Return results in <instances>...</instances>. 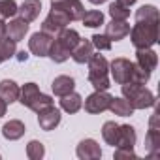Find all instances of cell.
<instances>
[{
    "instance_id": "cell-1",
    "label": "cell",
    "mask_w": 160,
    "mask_h": 160,
    "mask_svg": "<svg viewBox=\"0 0 160 160\" xmlns=\"http://www.w3.org/2000/svg\"><path fill=\"white\" fill-rule=\"evenodd\" d=\"M158 8L145 4L136 12V25L130 28V40L136 49H149L158 42Z\"/></svg>"
},
{
    "instance_id": "cell-2",
    "label": "cell",
    "mask_w": 160,
    "mask_h": 160,
    "mask_svg": "<svg viewBox=\"0 0 160 160\" xmlns=\"http://www.w3.org/2000/svg\"><path fill=\"white\" fill-rule=\"evenodd\" d=\"M109 72L115 79V83L119 85H124L128 81H134V83H141L145 85L149 79H151V73L143 72L141 68L136 66V62L124 58V57H117L109 62Z\"/></svg>"
},
{
    "instance_id": "cell-3",
    "label": "cell",
    "mask_w": 160,
    "mask_h": 160,
    "mask_svg": "<svg viewBox=\"0 0 160 160\" xmlns=\"http://www.w3.org/2000/svg\"><path fill=\"white\" fill-rule=\"evenodd\" d=\"M121 92L128 100L132 109H147V108H154V104H156L154 94L141 83L128 81L121 87Z\"/></svg>"
},
{
    "instance_id": "cell-4",
    "label": "cell",
    "mask_w": 160,
    "mask_h": 160,
    "mask_svg": "<svg viewBox=\"0 0 160 160\" xmlns=\"http://www.w3.org/2000/svg\"><path fill=\"white\" fill-rule=\"evenodd\" d=\"M89 81L94 91H109V62L104 55H94L89 58Z\"/></svg>"
},
{
    "instance_id": "cell-5",
    "label": "cell",
    "mask_w": 160,
    "mask_h": 160,
    "mask_svg": "<svg viewBox=\"0 0 160 160\" xmlns=\"http://www.w3.org/2000/svg\"><path fill=\"white\" fill-rule=\"evenodd\" d=\"M17 102H21L25 108L32 109L34 113L42 111L47 106H53V98L43 94L36 83H25L21 87V91H19V100Z\"/></svg>"
},
{
    "instance_id": "cell-6",
    "label": "cell",
    "mask_w": 160,
    "mask_h": 160,
    "mask_svg": "<svg viewBox=\"0 0 160 160\" xmlns=\"http://www.w3.org/2000/svg\"><path fill=\"white\" fill-rule=\"evenodd\" d=\"M111 94L108 91H94L92 94L87 96L85 100V111L91 113V115H98V113H104L109 109V104H111Z\"/></svg>"
},
{
    "instance_id": "cell-7",
    "label": "cell",
    "mask_w": 160,
    "mask_h": 160,
    "mask_svg": "<svg viewBox=\"0 0 160 160\" xmlns=\"http://www.w3.org/2000/svg\"><path fill=\"white\" fill-rule=\"evenodd\" d=\"M70 23H72V21H70V17H68L66 13H62V12L51 8L49 15H47V17L43 19V23H42V30L47 32V34H51V36H55V34H58L62 28H66Z\"/></svg>"
},
{
    "instance_id": "cell-8",
    "label": "cell",
    "mask_w": 160,
    "mask_h": 160,
    "mask_svg": "<svg viewBox=\"0 0 160 160\" xmlns=\"http://www.w3.org/2000/svg\"><path fill=\"white\" fill-rule=\"evenodd\" d=\"M51 8L66 13L70 21H81L85 8L81 4V0H51Z\"/></svg>"
},
{
    "instance_id": "cell-9",
    "label": "cell",
    "mask_w": 160,
    "mask_h": 160,
    "mask_svg": "<svg viewBox=\"0 0 160 160\" xmlns=\"http://www.w3.org/2000/svg\"><path fill=\"white\" fill-rule=\"evenodd\" d=\"M51 42H53V36L47 34V32H34L28 40V49L32 55L36 57H47L49 53V47H51Z\"/></svg>"
},
{
    "instance_id": "cell-10",
    "label": "cell",
    "mask_w": 160,
    "mask_h": 160,
    "mask_svg": "<svg viewBox=\"0 0 160 160\" xmlns=\"http://www.w3.org/2000/svg\"><path fill=\"white\" fill-rule=\"evenodd\" d=\"M60 121H62V115H60V111H58L55 106H47V108H43L42 111H38V124H40V128L45 130V132L55 130V128L60 124Z\"/></svg>"
},
{
    "instance_id": "cell-11",
    "label": "cell",
    "mask_w": 160,
    "mask_h": 160,
    "mask_svg": "<svg viewBox=\"0 0 160 160\" xmlns=\"http://www.w3.org/2000/svg\"><path fill=\"white\" fill-rule=\"evenodd\" d=\"M75 154L81 160H98V158H102V149L94 139L87 138V139L79 141V145L75 149Z\"/></svg>"
},
{
    "instance_id": "cell-12",
    "label": "cell",
    "mask_w": 160,
    "mask_h": 160,
    "mask_svg": "<svg viewBox=\"0 0 160 160\" xmlns=\"http://www.w3.org/2000/svg\"><path fill=\"white\" fill-rule=\"evenodd\" d=\"M158 64V55L149 47V49H138L136 51V66L141 68L147 73H152Z\"/></svg>"
},
{
    "instance_id": "cell-13",
    "label": "cell",
    "mask_w": 160,
    "mask_h": 160,
    "mask_svg": "<svg viewBox=\"0 0 160 160\" xmlns=\"http://www.w3.org/2000/svg\"><path fill=\"white\" fill-rule=\"evenodd\" d=\"M136 139H138V136H136V128L134 126H130V124H119L115 147H119V149H134Z\"/></svg>"
},
{
    "instance_id": "cell-14",
    "label": "cell",
    "mask_w": 160,
    "mask_h": 160,
    "mask_svg": "<svg viewBox=\"0 0 160 160\" xmlns=\"http://www.w3.org/2000/svg\"><path fill=\"white\" fill-rule=\"evenodd\" d=\"M130 32V25L126 21H119V19H111L108 25H106V36L111 40V42H121L128 36Z\"/></svg>"
},
{
    "instance_id": "cell-15",
    "label": "cell",
    "mask_w": 160,
    "mask_h": 160,
    "mask_svg": "<svg viewBox=\"0 0 160 160\" xmlns=\"http://www.w3.org/2000/svg\"><path fill=\"white\" fill-rule=\"evenodd\" d=\"M154 121H156V113L151 119V128H149L147 138H145V151L152 158H156L158 152H160V134H158V128L154 126Z\"/></svg>"
},
{
    "instance_id": "cell-16",
    "label": "cell",
    "mask_w": 160,
    "mask_h": 160,
    "mask_svg": "<svg viewBox=\"0 0 160 160\" xmlns=\"http://www.w3.org/2000/svg\"><path fill=\"white\" fill-rule=\"evenodd\" d=\"M92 53H94V45H92L91 40H79V43L72 49L70 57L77 64H85V62H89V58L92 57Z\"/></svg>"
},
{
    "instance_id": "cell-17",
    "label": "cell",
    "mask_w": 160,
    "mask_h": 160,
    "mask_svg": "<svg viewBox=\"0 0 160 160\" xmlns=\"http://www.w3.org/2000/svg\"><path fill=\"white\" fill-rule=\"evenodd\" d=\"M28 23L25 21V19H21V17H15V19H12L10 23H6V36L10 38V40H13V42H21L23 38H25V34L28 32Z\"/></svg>"
},
{
    "instance_id": "cell-18",
    "label": "cell",
    "mask_w": 160,
    "mask_h": 160,
    "mask_svg": "<svg viewBox=\"0 0 160 160\" xmlns=\"http://www.w3.org/2000/svg\"><path fill=\"white\" fill-rule=\"evenodd\" d=\"M40 12H42V0H25V2L19 6V10H17L19 17L25 19L27 23L36 21Z\"/></svg>"
},
{
    "instance_id": "cell-19",
    "label": "cell",
    "mask_w": 160,
    "mask_h": 160,
    "mask_svg": "<svg viewBox=\"0 0 160 160\" xmlns=\"http://www.w3.org/2000/svg\"><path fill=\"white\" fill-rule=\"evenodd\" d=\"M19 85L13 81V79H2L0 81V98H2L6 104H13L19 100Z\"/></svg>"
},
{
    "instance_id": "cell-20",
    "label": "cell",
    "mask_w": 160,
    "mask_h": 160,
    "mask_svg": "<svg viewBox=\"0 0 160 160\" xmlns=\"http://www.w3.org/2000/svg\"><path fill=\"white\" fill-rule=\"evenodd\" d=\"M60 108H62V111H66V113H77L79 109L83 108V98H81V94H77V92H68V94H64V96H60Z\"/></svg>"
},
{
    "instance_id": "cell-21",
    "label": "cell",
    "mask_w": 160,
    "mask_h": 160,
    "mask_svg": "<svg viewBox=\"0 0 160 160\" xmlns=\"http://www.w3.org/2000/svg\"><path fill=\"white\" fill-rule=\"evenodd\" d=\"M55 96H64L68 92H72L75 89V79L70 75H58L53 79V85H51Z\"/></svg>"
},
{
    "instance_id": "cell-22",
    "label": "cell",
    "mask_w": 160,
    "mask_h": 160,
    "mask_svg": "<svg viewBox=\"0 0 160 160\" xmlns=\"http://www.w3.org/2000/svg\"><path fill=\"white\" fill-rule=\"evenodd\" d=\"M25 132H27L25 124H23L21 121H17V119L8 121V122L2 126V136H4L6 139H10V141H17V139H21V138L25 136Z\"/></svg>"
},
{
    "instance_id": "cell-23",
    "label": "cell",
    "mask_w": 160,
    "mask_h": 160,
    "mask_svg": "<svg viewBox=\"0 0 160 160\" xmlns=\"http://www.w3.org/2000/svg\"><path fill=\"white\" fill-rule=\"evenodd\" d=\"M55 38H57V40H58V42H60V43H62L70 53H72V49L79 43V40H81V36H79V32H77V30L68 28V27H66V28H62L58 34H55Z\"/></svg>"
},
{
    "instance_id": "cell-24",
    "label": "cell",
    "mask_w": 160,
    "mask_h": 160,
    "mask_svg": "<svg viewBox=\"0 0 160 160\" xmlns=\"http://www.w3.org/2000/svg\"><path fill=\"white\" fill-rule=\"evenodd\" d=\"M47 57L53 60V62H57V64H60V62H66L68 58H70V51L53 36V42H51V47H49V53H47Z\"/></svg>"
},
{
    "instance_id": "cell-25",
    "label": "cell",
    "mask_w": 160,
    "mask_h": 160,
    "mask_svg": "<svg viewBox=\"0 0 160 160\" xmlns=\"http://www.w3.org/2000/svg\"><path fill=\"white\" fill-rule=\"evenodd\" d=\"M109 109L113 115H119V117H130L134 113L132 106L128 104V100L122 96V98H111V104H109Z\"/></svg>"
},
{
    "instance_id": "cell-26",
    "label": "cell",
    "mask_w": 160,
    "mask_h": 160,
    "mask_svg": "<svg viewBox=\"0 0 160 160\" xmlns=\"http://www.w3.org/2000/svg\"><path fill=\"white\" fill-rule=\"evenodd\" d=\"M81 21H83L85 27H89V28H96V27L104 25V13L98 12V10H89V12L83 13Z\"/></svg>"
},
{
    "instance_id": "cell-27",
    "label": "cell",
    "mask_w": 160,
    "mask_h": 160,
    "mask_svg": "<svg viewBox=\"0 0 160 160\" xmlns=\"http://www.w3.org/2000/svg\"><path fill=\"white\" fill-rule=\"evenodd\" d=\"M117 130H119V124L115 121H106L104 126H102V138L108 145L115 147V139H117Z\"/></svg>"
},
{
    "instance_id": "cell-28",
    "label": "cell",
    "mask_w": 160,
    "mask_h": 160,
    "mask_svg": "<svg viewBox=\"0 0 160 160\" xmlns=\"http://www.w3.org/2000/svg\"><path fill=\"white\" fill-rule=\"evenodd\" d=\"M15 43H17V42L10 40L8 36L0 40V58H2V62H4V60H10V58L15 57V53H17Z\"/></svg>"
},
{
    "instance_id": "cell-29",
    "label": "cell",
    "mask_w": 160,
    "mask_h": 160,
    "mask_svg": "<svg viewBox=\"0 0 160 160\" xmlns=\"http://www.w3.org/2000/svg\"><path fill=\"white\" fill-rule=\"evenodd\" d=\"M27 156H28L30 160H42V158L45 156V147H43V143L38 141V139H32V141L27 145Z\"/></svg>"
},
{
    "instance_id": "cell-30",
    "label": "cell",
    "mask_w": 160,
    "mask_h": 160,
    "mask_svg": "<svg viewBox=\"0 0 160 160\" xmlns=\"http://www.w3.org/2000/svg\"><path fill=\"white\" fill-rule=\"evenodd\" d=\"M17 10H19V6L15 0H0V19L2 21L17 15Z\"/></svg>"
},
{
    "instance_id": "cell-31",
    "label": "cell",
    "mask_w": 160,
    "mask_h": 160,
    "mask_svg": "<svg viewBox=\"0 0 160 160\" xmlns=\"http://www.w3.org/2000/svg\"><path fill=\"white\" fill-rule=\"evenodd\" d=\"M109 15H111V19H119V21H126L128 17H130V8H126V6H122V4H119V2H113V4H109Z\"/></svg>"
},
{
    "instance_id": "cell-32",
    "label": "cell",
    "mask_w": 160,
    "mask_h": 160,
    "mask_svg": "<svg viewBox=\"0 0 160 160\" xmlns=\"http://www.w3.org/2000/svg\"><path fill=\"white\" fill-rule=\"evenodd\" d=\"M91 42H92V45H94L98 51H109V49H111V40H109L106 34H94V36L91 38Z\"/></svg>"
},
{
    "instance_id": "cell-33",
    "label": "cell",
    "mask_w": 160,
    "mask_h": 160,
    "mask_svg": "<svg viewBox=\"0 0 160 160\" xmlns=\"http://www.w3.org/2000/svg\"><path fill=\"white\" fill-rule=\"evenodd\" d=\"M117 160L119 158H136V152H134V149H119L117 147V151H115V154H113Z\"/></svg>"
},
{
    "instance_id": "cell-34",
    "label": "cell",
    "mask_w": 160,
    "mask_h": 160,
    "mask_svg": "<svg viewBox=\"0 0 160 160\" xmlns=\"http://www.w3.org/2000/svg\"><path fill=\"white\" fill-rule=\"evenodd\" d=\"M6 109H8V104H6L2 98H0V119H2V117L6 115Z\"/></svg>"
},
{
    "instance_id": "cell-35",
    "label": "cell",
    "mask_w": 160,
    "mask_h": 160,
    "mask_svg": "<svg viewBox=\"0 0 160 160\" xmlns=\"http://www.w3.org/2000/svg\"><path fill=\"white\" fill-rule=\"evenodd\" d=\"M2 38H6V23L0 19V40Z\"/></svg>"
},
{
    "instance_id": "cell-36",
    "label": "cell",
    "mask_w": 160,
    "mask_h": 160,
    "mask_svg": "<svg viewBox=\"0 0 160 160\" xmlns=\"http://www.w3.org/2000/svg\"><path fill=\"white\" fill-rule=\"evenodd\" d=\"M119 4H122V6H126V8H130V6H134L136 4V0H117Z\"/></svg>"
},
{
    "instance_id": "cell-37",
    "label": "cell",
    "mask_w": 160,
    "mask_h": 160,
    "mask_svg": "<svg viewBox=\"0 0 160 160\" xmlns=\"http://www.w3.org/2000/svg\"><path fill=\"white\" fill-rule=\"evenodd\" d=\"M17 58H19V60H21V62H23V60H27V58H28V55H27V53H25V51H21V53H19V57H17Z\"/></svg>"
},
{
    "instance_id": "cell-38",
    "label": "cell",
    "mask_w": 160,
    "mask_h": 160,
    "mask_svg": "<svg viewBox=\"0 0 160 160\" xmlns=\"http://www.w3.org/2000/svg\"><path fill=\"white\" fill-rule=\"evenodd\" d=\"M91 4H94V6H100V4H104V2H108V0H89Z\"/></svg>"
}]
</instances>
